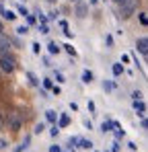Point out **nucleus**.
<instances>
[{
    "label": "nucleus",
    "instance_id": "obj_1",
    "mask_svg": "<svg viewBox=\"0 0 148 152\" xmlns=\"http://www.w3.org/2000/svg\"><path fill=\"white\" fill-rule=\"evenodd\" d=\"M0 68L6 74H12L17 70V58L12 53H0Z\"/></svg>",
    "mask_w": 148,
    "mask_h": 152
},
{
    "label": "nucleus",
    "instance_id": "obj_2",
    "mask_svg": "<svg viewBox=\"0 0 148 152\" xmlns=\"http://www.w3.org/2000/svg\"><path fill=\"white\" fill-rule=\"evenodd\" d=\"M138 4H140V0H123L119 4V17L122 19H130L138 10Z\"/></svg>",
    "mask_w": 148,
    "mask_h": 152
},
{
    "label": "nucleus",
    "instance_id": "obj_3",
    "mask_svg": "<svg viewBox=\"0 0 148 152\" xmlns=\"http://www.w3.org/2000/svg\"><path fill=\"white\" fill-rule=\"evenodd\" d=\"M4 121L8 124V129H10V132H21V127H23V117H21L17 111L6 113V115H4Z\"/></svg>",
    "mask_w": 148,
    "mask_h": 152
},
{
    "label": "nucleus",
    "instance_id": "obj_4",
    "mask_svg": "<svg viewBox=\"0 0 148 152\" xmlns=\"http://www.w3.org/2000/svg\"><path fill=\"white\" fill-rule=\"evenodd\" d=\"M0 51H2V53H8V51H10V39H8L4 33H0Z\"/></svg>",
    "mask_w": 148,
    "mask_h": 152
},
{
    "label": "nucleus",
    "instance_id": "obj_5",
    "mask_svg": "<svg viewBox=\"0 0 148 152\" xmlns=\"http://www.w3.org/2000/svg\"><path fill=\"white\" fill-rule=\"evenodd\" d=\"M136 50L140 53H144V56H148V37H142V39L136 41Z\"/></svg>",
    "mask_w": 148,
    "mask_h": 152
},
{
    "label": "nucleus",
    "instance_id": "obj_6",
    "mask_svg": "<svg viewBox=\"0 0 148 152\" xmlns=\"http://www.w3.org/2000/svg\"><path fill=\"white\" fill-rule=\"evenodd\" d=\"M86 10H89V6H86L84 2H80V0H78V6H76V17H78V19H84V17H86Z\"/></svg>",
    "mask_w": 148,
    "mask_h": 152
},
{
    "label": "nucleus",
    "instance_id": "obj_7",
    "mask_svg": "<svg viewBox=\"0 0 148 152\" xmlns=\"http://www.w3.org/2000/svg\"><path fill=\"white\" fill-rule=\"evenodd\" d=\"M134 109L138 111V115H142V113L146 111V105H144L142 101H134Z\"/></svg>",
    "mask_w": 148,
    "mask_h": 152
},
{
    "label": "nucleus",
    "instance_id": "obj_8",
    "mask_svg": "<svg viewBox=\"0 0 148 152\" xmlns=\"http://www.w3.org/2000/svg\"><path fill=\"white\" fill-rule=\"evenodd\" d=\"M82 82H86V84H89V82H93V72L84 70V72H82Z\"/></svg>",
    "mask_w": 148,
    "mask_h": 152
},
{
    "label": "nucleus",
    "instance_id": "obj_9",
    "mask_svg": "<svg viewBox=\"0 0 148 152\" xmlns=\"http://www.w3.org/2000/svg\"><path fill=\"white\" fill-rule=\"evenodd\" d=\"M78 144H80V148H86V150L93 148V142L91 140H78Z\"/></svg>",
    "mask_w": 148,
    "mask_h": 152
},
{
    "label": "nucleus",
    "instance_id": "obj_10",
    "mask_svg": "<svg viewBox=\"0 0 148 152\" xmlns=\"http://www.w3.org/2000/svg\"><path fill=\"white\" fill-rule=\"evenodd\" d=\"M45 117H48V121L53 124V121H56V117H58V113H56V111H45Z\"/></svg>",
    "mask_w": 148,
    "mask_h": 152
},
{
    "label": "nucleus",
    "instance_id": "obj_11",
    "mask_svg": "<svg viewBox=\"0 0 148 152\" xmlns=\"http://www.w3.org/2000/svg\"><path fill=\"white\" fill-rule=\"evenodd\" d=\"M48 48H49V53H58V51H60V45H58L56 41H51Z\"/></svg>",
    "mask_w": 148,
    "mask_h": 152
},
{
    "label": "nucleus",
    "instance_id": "obj_12",
    "mask_svg": "<svg viewBox=\"0 0 148 152\" xmlns=\"http://www.w3.org/2000/svg\"><path fill=\"white\" fill-rule=\"evenodd\" d=\"M0 10H2V15H4V17H6V19H8V21H12V19H15V17H17V15H15V12H10V10H6V8H0Z\"/></svg>",
    "mask_w": 148,
    "mask_h": 152
},
{
    "label": "nucleus",
    "instance_id": "obj_13",
    "mask_svg": "<svg viewBox=\"0 0 148 152\" xmlns=\"http://www.w3.org/2000/svg\"><path fill=\"white\" fill-rule=\"evenodd\" d=\"M68 124H70V117H68V115H62V117H60V127H66Z\"/></svg>",
    "mask_w": 148,
    "mask_h": 152
},
{
    "label": "nucleus",
    "instance_id": "obj_14",
    "mask_svg": "<svg viewBox=\"0 0 148 152\" xmlns=\"http://www.w3.org/2000/svg\"><path fill=\"white\" fill-rule=\"evenodd\" d=\"M122 72H123V68H122V66H119V64H113V74H115V76H119Z\"/></svg>",
    "mask_w": 148,
    "mask_h": 152
},
{
    "label": "nucleus",
    "instance_id": "obj_15",
    "mask_svg": "<svg viewBox=\"0 0 148 152\" xmlns=\"http://www.w3.org/2000/svg\"><path fill=\"white\" fill-rule=\"evenodd\" d=\"M103 132H109V129H111V127H113V121H103Z\"/></svg>",
    "mask_w": 148,
    "mask_h": 152
},
{
    "label": "nucleus",
    "instance_id": "obj_16",
    "mask_svg": "<svg viewBox=\"0 0 148 152\" xmlns=\"http://www.w3.org/2000/svg\"><path fill=\"white\" fill-rule=\"evenodd\" d=\"M17 31H19V35H27V33H29V29H27V27H19Z\"/></svg>",
    "mask_w": 148,
    "mask_h": 152
},
{
    "label": "nucleus",
    "instance_id": "obj_17",
    "mask_svg": "<svg viewBox=\"0 0 148 152\" xmlns=\"http://www.w3.org/2000/svg\"><path fill=\"white\" fill-rule=\"evenodd\" d=\"M140 23L142 25H148V15H140Z\"/></svg>",
    "mask_w": 148,
    "mask_h": 152
},
{
    "label": "nucleus",
    "instance_id": "obj_18",
    "mask_svg": "<svg viewBox=\"0 0 148 152\" xmlns=\"http://www.w3.org/2000/svg\"><path fill=\"white\" fill-rule=\"evenodd\" d=\"M64 48H66V51H68L70 56H76V51H74V48H72V45H64Z\"/></svg>",
    "mask_w": 148,
    "mask_h": 152
},
{
    "label": "nucleus",
    "instance_id": "obj_19",
    "mask_svg": "<svg viewBox=\"0 0 148 152\" xmlns=\"http://www.w3.org/2000/svg\"><path fill=\"white\" fill-rule=\"evenodd\" d=\"M41 132H43V124H37L35 126V134H41Z\"/></svg>",
    "mask_w": 148,
    "mask_h": 152
},
{
    "label": "nucleus",
    "instance_id": "obj_20",
    "mask_svg": "<svg viewBox=\"0 0 148 152\" xmlns=\"http://www.w3.org/2000/svg\"><path fill=\"white\" fill-rule=\"evenodd\" d=\"M43 86H45V88H51V80H49V78L43 80Z\"/></svg>",
    "mask_w": 148,
    "mask_h": 152
},
{
    "label": "nucleus",
    "instance_id": "obj_21",
    "mask_svg": "<svg viewBox=\"0 0 148 152\" xmlns=\"http://www.w3.org/2000/svg\"><path fill=\"white\" fill-rule=\"evenodd\" d=\"M39 50H41V45H39V43H33V51H35V53H39Z\"/></svg>",
    "mask_w": 148,
    "mask_h": 152
},
{
    "label": "nucleus",
    "instance_id": "obj_22",
    "mask_svg": "<svg viewBox=\"0 0 148 152\" xmlns=\"http://www.w3.org/2000/svg\"><path fill=\"white\" fill-rule=\"evenodd\" d=\"M58 132H60V129H58V127H56V126L51 127V136H53V138H56V136H58Z\"/></svg>",
    "mask_w": 148,
    "mask_h": 152
},
{
    "label": "nucleus",
    "instance_id": "obj_23",
    "mask_svg": "<svg viewBox=\"0 0 148 152\" xmlns=\"http://www.w3.org/2000/svg\"><path fill=\"white\" fill-rule=\"evenodd\" d=\"M2 127H4V115L0 113V129H2Z\"/></svg>",
    "mask_w": 148,
    "mask_h": 152
},
{
    "label": "nucleus",
    "instance_id": "obj_24",
    "mask_svg": "<svg viewBox=\"0 0 148 152\" xmlns=\"http://www.w3.org/2000/svg\"><path fill=\"white\" fill-rule=\"evenodd\" d=\"M4 148H6V142H4V140H0V150H4Z\"/></svg>",
    "mask_w": 148,
    "mask_h": 152
},
{
    "label": "nucleus",
    "instance_id": "obj_25",
    "mask_svg": "<svg viewBox=\"0 0 148 152\" xmlns=\"http://www.w3.org/2000/svg\"><path fill=\"white\" fill-rule=\"evenodd\" d=\"M49 152H60V148H58V146H51V148H49Z\"/></svg>",
    "mask_w": 148,
    "mask_h": 152
},
{
    "label": "nucleus",
    "instance_id": "obj_26",
    "mask_svg": "<svg viewBox=\"0 0 148 152\" xmlns=\"http://www.w3.org/2000/svg\"><path fill=\"white\" fill-rule=\"evenodd\" d=\"M142 124H144V127H148V121H146V119H144V121H142Z\"/></svg>",
    "mask_w": 148,
    "mask_h": 152
},
{
    "label": "nucleus",
    "instance_id": "obj_27",
    "mask_svg": "<svg viewBox=\"0 0 148 152\" xmlns=\"http://www.w3.org/2000/svg\"><path fill=\"white\" fill-rule=\"evenodd\" d=\"M113 2H117V4H122V2H123V0H113Z\"/></svg>",
    "mask_w": 148,
    "mask_h": 152
},
{
    "label": "nucleus",
    "instance_id": "obj_28",
    "mask_svg": "<svg viewBox=\"0 0 148 152\" xmlns=\"http://www.w3.org/2000/svg\"><path fill=\"white\" fill-rule=\"evenodd\" d=\"M0 33H2V23H0Z\"/></svg>",
    "mask_w": 148,
    "mask_h": 152
},
{
    "label": "nucleus",
    "instance_id": "obj_29",
    "mask_svg": "<svg viewBox=\"0 0 148 152\" xmlns=\"http://www.w3.org/2000/svg\"><path fill=\"white\" fill-rule=\"evenodd\" d=\"M48 2H56V0H48Z\"/></svg>",
    "mask_w": 148,
    "mask_h": 152
},
{
    "label": "nucleus",
    "instance_id": "obj_30",
    "mask_svg": "<svg viewBox=\"0 0 148 152\" xmlns=\"http://www.w3.org/2000/svg\"><path fill=\"white\" fill-rule=\"evenodd\" d=\"M70 2H78V0H70Z\"/></svg>",
    "mask_w": 148,
    "mask_h": 152
}]
</instances>
